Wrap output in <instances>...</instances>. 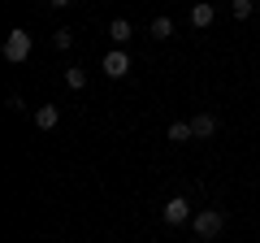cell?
Here are the masks:
<instances>
[{
	"label": "cell",
	"mask_w": 260,
	"mask_h": 243,
	"mask_svg": "<svg viewBox=\"0 0 260 243\" xmlns=\"http://www.w3.org/2000/svg\"><path fill=\"white\" fill-rule=\"evenodd\" d=\"M213 22H217V9L208 5V0H200V5H191V26H195V31H208Z\"/></svg>",
	"instance_id": "obj_6"
},
{
	"label": "cell",
	"mask_w": 260,
	"mask_h": 243,
	"mask_svg": "<svg viewBox=\"0 0 260 243\" xmlns=\"http://www.w3.org/2000/svg\"><path fill=\"white\" fill-rule=\"evenodd\" d=\"M48 5H52V9H65V5H74V0H48Z\"/></svg>",
	"instance_id": "obj_15"
},
{
	"label": "cell",
	"mask_w": 260,
	"mask_h": 243,
	"mask_svg": "<svg viewBox=\"0 0 260 243\" xmlns=\"http://www.w3.org/2000/svg\"><path fill=\"white\" fill-rule=\"evenodd\" d=\"M191 131H195V139H213V135H217V117H213V113H195Z\"/></svg>",
	"instance_id": "obj_8"
},
{
	"label": "cell",
	"mask_w": 260,
	"mask_h": 243,
	"mask_svg": "<svg viewBox=\"0 0 260 243\" xmlns=\"http://www.w3.org/2000/svg\"><path fill=\"white\" fill-rule=\"evenodd\" d=\"M165 139H169V143H191V139H195V131H191V122H169V131H165Z\"/></svg>",
	"instance_id": "obj_9"
},
{
	"label": "cell",
	"mask_w": 260,
	"mask_h": 243,
	"mask_svg": "<svg viewBox=\"0 0 260 243\" xmlns=\"http://www.w3.org/2000/svg\"><path fill=\"white\" fill-rule=\"evenodd\" d=\"M174 35V22L169 18H152V39H169Z\"/></svg>",
	"instance_id": "obj_13"
},
{
	"label": "cell",
	"mask_w": 260,
	"mask_h": 243,
	"mask_svg": "<svg viewBox=\"0 0 260 243\" xmlns=\"http://www.w3.org/2000/svg\"><path fill=\"white\" fill-rule=\"evenodd\" d=\"M30 48H35V39H30L22 26L9 31V35H5V61H9V66H22V61L30 56Z\"/></svg>",
	"instance_id": "obj_2"
},
{
	"label": "cell",
	"mask_w": 260,
	"mask_h": 243,
	"mask_svg": "<svg viewBox=\"0 0 260 243\" xmlns=\"http://www.w3.org/2000/svg\"><path fill=\"white\" fill-rule=\"evenodd\" d=\"M100 70H104V78H126V74H130V52H126V48H113V52H104Z\"/></svg>",
	"instance_id": "obj_4"
},
{
	"label": "cell",
	"mask_w": 260,
	"mask_h": 243,
	"mask_svg": "<svg viewBox=\"0 0 260 243\" xmlns=\"http://www.w3.org/2000/svg\"><path fill=\"white\" fill-rule=\"evenodd\" d=\"M65 87H70V92H83L87 87V66H70L65 70Z\"/></svg>",
	"instance_id": "obj_10"
},
{
	"label": "cell",
	"mask_w": 260,
	"mask_h": 243,
	"mask_svg": "<svg viewBox=\"0 0 260 243\" xmlns=\"http://www.w3.org/2000/svg\"><path fill=\"white\" fill-rule=\"evenodd\" d=\"M9 113H26V100L22 96H9Z\"/></svg>",
	"instance_id": "obj_14"
},
{
	"label": "cell",
	"mask_w": 260,
	"mask_h": 243,
	"mask_svg": "<svg viewBox=\"0 0 260 243\" xmlns=\"http://www.w3.org/2000/svg\"><path fill=\"white\" fill-rule=\"evenodd\" d=\"M130 35H135V26H130L126 18H113V22H109V39H113V48H126Z\"/></svg>",
	"instance_id": "obj_7"
},
{
	"label": "cell",
	"mask_w": 260,
	"mask_h": 243,
	"mask_svg": "<svg viewBox=\"0 0 260 243\" xmlns=\"http://www.w3.org/2000/svg\"><path fill=\"white\" fill-rule=\"evenodd\" d=\"M230 9H234V22H247L256 13V0H230Z\"/></svg>",
	"instance_id": "obj_11"
},
{
	"label": "cell",
	"mask_w": 260,
	"mask_h": 243,
	"mask_svg": "<svg viewBox=\"0 0 260 243\" xmlns=\"http://www.w3.org/2000/svg\"><path fill=\"white\" fill-rule=\"evenodd\" d=\"M221 226H225V213L221 208H195V217H191V230L200 234V239H217L221 234Z\"/></svg>",
	"instance_id": "obj_1"
},
{
	"label": "cell",
	"mask_w": 260,
	"mask_h": 243,
	"mask_svg": "<svg viewBox=\"0 0 260 243\" xmlns=\"http://www.w3.org/2000/svg\"><path fill=\"white\" fill-rule=\"evenodd\" d=\"M256 243H260V234H256Z\"/></svg>",
	"instance_id": "obj_16"
},
{
	"label": "cell",
	"mask_w": 260,
	"mask_h": 243,
	"mask_svg": "<svg viewBox=\"0 0 260 243\" xmlns=\"http://www.w3.org/2000/svg\"><path fill=\"white\" fill-rule=\"evenodd\" d=\"M70 44H74V31H70V26H56L52 31V48H56V52H65Z\"/></svg>",
	"instance_id": "obj_12"
},
{
	"label": "cell",
	"mask_w": 260,
	"mask_h": 243,
	"mask_svg": "<svg viewBox=\"0 0 260 243\" xmlns=\"http://www.w3.org/2000/svg\"><path fill=\"white\" fill-rule=\"evenodd\" d=\"M160 213H165V226H186L195 217V208H191V200H186V196H169Z\"/></svg>",
	"instance_id": "obj_3"
},
{
	"label": "cell",
	"mask_w": 260,
	"mask_h": 243,
	"mask_svg": "<svg viewBox=\"0 0 260 243\" xmlns=\"http://www.w3.org/2000/svg\"><path fill=\"white\" fill-rule=\"evenodd\" d=\"M35 126L39 131H56V126H61V104H39L35 109Z\"/></svg>",
	"instance_id": "obj_5"
}]
</instances>
